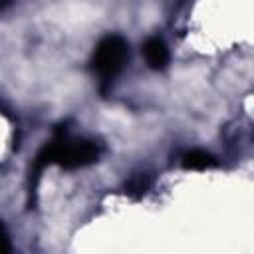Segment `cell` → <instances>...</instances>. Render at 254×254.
Masks as SVG:
<instances>
[{"instance_id":"obj_3","label":"cell","mask_w":254,"mask_h":254,"mask_svg":"<svg viewBox=\"0 0 254 254\" xmlns=\"http://www.w3.org/2000/svg\"><path fill=\"white\" fill-rule=\"evenodd\" d=\"M143 56H145L147 65L153 67V69H163L169 64V58H171L167 44L159 36H151V38L145 40V44H143Z\"/></svg>"},{"instance_id":"obj_1","label":"cell","mask_w":254,"mask_h":254,"mask_svg":"<svg viewBox=\"0 0 254 254\" xmlns=\"http://www.w3.org/2000/svg\"><path fill=\"white\" fill-rule=\"evenodd\" d=\"M101 155V145L93 139L83 137H71L65 127H58L54 137L42 147L38 153L32 173L34 177H40V173L48 165H60L64 169H79L95 163Z\"/></svg>"},{"instance_id":"obj_4","label":"cell","mask_w":254,"mask_h":254,"mask_svg":"<svg viewBox=\"0 0 254 254\" xmlns=\"http://www.w3.org/2000/svg\"><path fill=\"white\" fill-rule=\"evenodd\" d=\"M181 165L185 169H190V171H204V169H212L218 165L216 157L210 155L208 151L204 149H189L183 153L181 157Z\"/></svg>"},{"instance_id":"obj_2","label":"cell","mask_w":254,"mask_h":254,"mask_svg":"<svg viewBox=\"0 0 254 254\" xmlns=\"http://www.w3.org/2000/svg\"><path fill=\"white\" fill-rule=\"evenodd\" d=\"M127 58H129V46H127L123 36L107 34L99 40V44L95 46V52H93L91 65H93V71L99 77L101 91L111 87L113 79L123 69Z\"/></svg>"},{"instance_id":"obj_5","label":"cell","mask_w":254,"mask_h":254,"mask_svg":"<svg viewBox=\"0 0 254 254\" xmlns=\"http://www.w3.org/2000/svg\"><path fill=\"white\" fill-rule=\"evenodd\" d=\"M151 187V177L147 173H135L133 177H129L125 181V187H123V192L131 198H141Z\"/></svg>"},{"instance_id":"obj_6","label":"cell","mask_w":254,"mask_h":254,"mask_svg":"<svg viewBox=\"0 0 254 254\" xmlns=\"http://www.w3.org/2000/svg\"><path fill=\"white\" fill-rule=\"evenodd\" d=\"M10 252H12V244H10L8 232L4 230V226L0 222V254H10Z\"/></svg>"}]
</instances>
